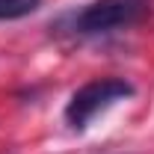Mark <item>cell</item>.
I'll use <instances>...</instances> for the list:
<instances>
[{
  "label": "cell",
  "mask_w": 154,
  "mask_h": 154,
  "mask_svg": "<svg viewBox=\"0 0 154 154\" xmlns=\"http://www.w3.org/2000/svg\"><path fill=\"white\" fill-rule=\"evenodd\" d=\"M151 12V0H92L80 12H68L57 21V30L71 38H98L128 30Z\"/></svg>",
  "instance_id": "1"
},
{
  "label": "cell",
  "mask_w": 154,
  "mask_h": 154,
  "mask_svg": "<svg viewBox=\"0 0 154 154\" xmlns=\"http://www.w3.org/2000/svg\"><path fill=\"white\" fill-rule=\"evenodd\" d=\"M134 83L125 77H98L77 89L65 104V122L71 131H86L101 113H107L113 104L134 98Z\"/></svg>",
  "instance_id": "2"
},
{
  "label": "cell",
  "mask_w": 154,
  "mask_h": 154,
  "mask_svg": "<svg viewBox=\"0 0 154 154\" xmlns=\"http://www.w3.org/2000/svg\"><path fill=\"white\" fill-rule=\"evenodd\" d=\"M42 0H0V21H18L33 15Z\"/></svg>",
  "instance_id": "3"
}]
</instances>
